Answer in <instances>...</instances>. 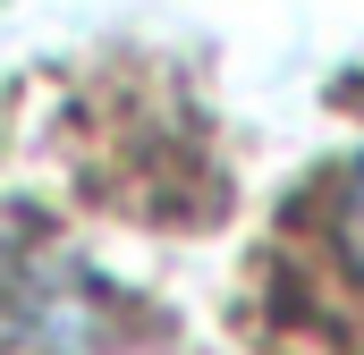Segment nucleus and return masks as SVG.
Wrapping results in <instances>:
<instances>
[{
    "mask_svg": "<svg viewBox=\"0 0 364 355\" xmlns=\"http://www.w3.org/2000/svg\"><path fill=\"white\" fill-rule=\"evenodd\" d=\"M331 246H339V263L364 279V153L348 161L339 178V195H331Z\"/></svg>",
    "mask_w": 364,
    "mask_h": 355,
    "instance_id": "obj_1",
    "label": "nucleus"
}]
</instances>
